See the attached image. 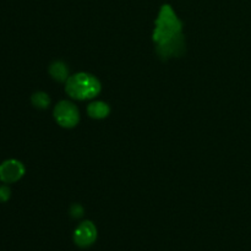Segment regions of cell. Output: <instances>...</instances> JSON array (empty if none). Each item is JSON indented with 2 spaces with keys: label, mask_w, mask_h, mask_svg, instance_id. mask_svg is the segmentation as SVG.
<instances>
[{
  "label": "cell",
  "mask_w": 251,
  "mask_h": 251,
  "mask_svg": "<svg viewBox=\"0 0 251 251\" xmlns=\"http://www.w3.org/2000/svg\"><path fill=\"white\" fill-rule=\"evenodd\" d=\"M181 29L183 24L171 5H163L159 10L153 31L157 54L162 59L183 55L185 51V39Z\"/></svg>",
  "instance_id": "1"
},
{
  "label": "cell",
  "mask_w": 251,
  "mask_h": 251,
  "mask_svg": "<svg viewBox=\"0 0 251 251\" xmlns=\"http://www.w3.org/2000/svg\"><path fill=\"white\" fill-rule=\"evenodd\" d=\"M65 91L75 100H91L100 92V83L95 76L90 74H75L66 80Z\"/></svg>",
  "instance_id": "2"
},
{
  "label": "cell",
  "mask_w": 251,
  "mask_h": 251,
  "mask_svg": "<svg viewBox=\"0 0 251 251\" xmlns=\"http://www.w3.org/2000/svg\"><path fill=\"white\" fill-rule=\"evenodd\" d=\"M54 118L63 127H74L80 120L77 108L68 100H61L54 108Z\"/></svg>",
  "instance_id": "3"
},
{
  "label": "cell",
  "mask_w": 251,
  "mask_h": 251,
  "mask_svg": "<svg viewBox=\"0 0 251 251\" xmlns=\"http://www.w3.org/2000/svg\"><path fill=\"white\" fill-rule=\"evenodd\" d=\"M25 174V167L16 159H7L0 164V180L11 184L20 180Z\"/></svg>",
  "instance_id": "4"
},
{
  "label": "cell",
  "mask_w": 251,
  "mask_h": 251,
  "mask_svg": "<svg viewBox=\"0 0 251 251\" xmlns=\"http://www.w3.org/2000/svg\"><path fill=\"white\" fill-rule=\"evenodd\" d=\"M96 238H97V229L90 221L81 223L74 233V240L81 248L90 247L91 244L95 243Z\"/></svg>",
  "instance_id": "5"
},
{
  "label": "cell",
  "mask_w": 251,
  "mask_h": 251,
  "mask_svg": "<svg viewBox=\"0 0 251 251\" xmlns=\"http://www.w3.org/2000/svg\"><path fill=\"white\" fill-rule=\"evenodd\" d=\"M109 112V107L104 102H93L87 108L88 115L93 119H103V118L108 117Z\"/></svg>",
  "instance_id": "6"
},
{
  "label": "cell",
  "mask_w": 251,
  "mask_h": 251,
  "mask_svg": "<svg viewBox=\"0 0 251 251\" xmlns=\"http://www.w3.org/2000/svg\"><path fill=\"white\" fill-rule=\"evenodd\" d=\"M49 74H50L51 77L56 81H66L68 80L69 70L66 68V65L61 61H55L50 65L49 68Z\"/></svg>",
  "instance_id": "7"
},
{
  "label": "cell",
  "mask_w": 251,
  "mask_h": 251,
  "mask_svg": "<svg viewBox=\"0 0 251 251\" xmlns=\"http://www.w3.org/2000/svg\"><path fill=\"white\" fill-rule=\"evenodd\" d=\"M32 103H33L34 107L39 108V109H44L49 105L50 100H49L48 95L44 92H37L32 96Z\"/></svg>",
  "instance_id": "8"
},
{
  "label": "cell",
  "mask_w": 251,
  "mask_h": 251,
  "mask_svg": "<svg viewBox=\"0 0 251 251\" xmlns=\"http://www.w3.org/2000/svg\"><path fill=\"white\" fill-rule=\"evenodd\" d=\"M10 194H11V191L6 185L0 186V202H6L10 199Z\"/></svg>",
  "instance_id": "9"
},
{
  "label": "cell",
  "mask_w": 251,
  "mask_h": 251,
  "mask_svg": "<svg viewBox=\"0 0 251 251\" xmlns=\"http://www.w3.org/2000/svg\"><path fill=\"white\" fill-rule=\"evenodd\" d=\"M76 210L75 211H71V213H73L74 217H80L81 215H82V208H81V206H75Z\"/></svg>",
  "instance_id": "10"
}]
</instances>
